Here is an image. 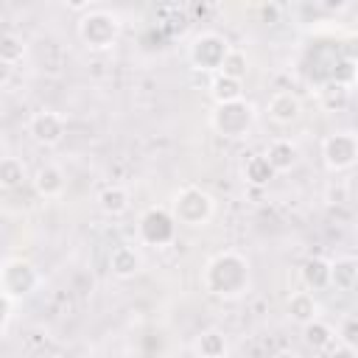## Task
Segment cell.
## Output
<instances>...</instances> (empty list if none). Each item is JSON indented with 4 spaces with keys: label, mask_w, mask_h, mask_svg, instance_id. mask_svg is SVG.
Masks as SVG:
<instances>
[{
    "label": "cell",
    "mask_w": 358,
    "mask_h": 358,
    "mask_svg": "<svg viewBox=\"0 0 358 358\" xmlns=\"http://www.w3.org/2000/svg\"><path fill=\"white\" fill-rule=\"evenodd\" d=\"M252 282V271H249V260L232 249H224L218 255H213L201 271V285L210 296L218 299H238L249 291Z\"/></svg>",
    "instance_id": "1"
},
{
    "label": "cell",
    "mask_w": 358,
    "mask_h": 358,
    "mask_svg": "<svg viewBox=\"0 0 358 358\" xmlns=\"http://www.w3.org/2000/svg\"><path fill=\"white\" fill-rule=\"evenodd\" d=\"M76 31L90 50H109L120 36V17L109 8H90L78 20Z\"/></svg>",
    "instance_id": "2"
},
{
    "label": "cell",
    "mask_w": 358,
    "mask_h": 358,
    "mask_svg": "<svg viewBox=\"0 0 358 358\" xmlns=\"http://www.w3.org/2000/svg\"><path fill=\"white\" fill-rule=\"evenodd\" d=\"M213 210H215L213 196L196 185L179 187L171 199V213L176 224H185V227H204L213 218Z\"/></svg>",
    "instance_id": "3"
},
{
    "label": "cell",
    "mask_w": 358,
    "mask_h": 358,
    "mask_svg": "<svg viewBox=\"0 0 358 358\" xmlns=\"http://www.w3.org/2000/svg\"><path fill=\"white\" fill-rule=\"evenodd\" d=\"M210 126L215 134L227 140H241L255 126V106L246 98L232 101V103H215L210 112Z\"/></svg>",
    "instance_id": "4"
},
{
    "label": "cell",
    "mask_w": 358,
    "mask_h": 358,
    "mask_svg": "<svg viewBox=\"0 0 358 358\" xmlns=\"http://www.w3.org/2000/svg\"><path fill=\"white\" fill-rule=\"evenodd\" d=\"M39 288V271L25 257H8L0 268V294L11 296L14 302H22Z\"/></svg>",
    "instance_id": "5"
},
{
    "label": "cell",
    "mask_w": 358,
    "mask_h": 358,
    "mask_svg": "<svg viewBox=\"0 0 358 358\" xmlns=\"http://www.w3.org/2000/svg\"><path fill=\"white\" fill-rule=\"evenodd\" d=\"M229 50H232V45L227 42V36H221L218 31H201L193 36V42L187 48V59L201 73H218Z\"/></svg>",
    "instance_id": "6"
},
{
    "label": "cell",
    "mask_w": 358,
    "mask_h": 358,
    "mask_svg": "<svg viewBox=\"0 0 358 358\" xmlns=\"http://www.w3.org/2000/svg\"><path fill=\"white\" fill-rule=\"evenodd\" d=\"M137 232L148 246H168L176 238V218L165 207H148L140 215Z\"/></svg>",
    "instance_id": "7"
},
{
    "label": "cell",
    "mask_w": 358,
    "mask_h": 358,
    "mask_svg": "<svg viewBox=\"0 0 358 358\" xmlns=\"http://www.w3.org/2000/svg\"><path fill=\"white\" fill-rule=\"evenodd\" d=\"M322 157L330 171H347L358 162V137L350 131L327 134L322 143Z\"/></svg>",
    "instance_id": "8"
},
{
    "label": "cell",
    "mask_w": 358,
    "mask_h": 358,
    "mask_svg": "<svg viewBox=\"0 0 358 358\" xmlns=\"http://www.w3.org/2000/svg\"><path fill=\"white\" fill-rule=\"evenodd\" d=\"M64 131H67V120H64V115H59L53 109L34 112L28 120V134L39 145H59L64 140Z\"/></svg>",
    "instance_id": "9"
},
{
    "label": "cell",
    "mask_w": 358,
    "mask_h": 358,
    "mask_svg": "<svg viewBox=\"0 0 358 358\" xmlns=\"http://www.w3.org/2000/svg\"><path fill=\"white\" fill-rule=\"evenodd\" d=\"M330 277H333V260L319 257V255L308 257L302 263V268H299V280H302V285L308 291H324V288H330Z\"/></svg>",
    "instance_id": "10"
},
{
    "label": "cell",
    "mask_w": 358,
    "mask_h": 358,
    "mask_svg": "<svg viewBox=\"0 0 358 358\" xmlns=\"http://www.w3.org/2000/svg\"><path fill=\"white\" fill-rule=\"evenodd\" d=\"M299 115H302V103H299V98L294 95V92H274L271 98H268V117L274 120V123H280V126H288V123H294V120H299Z\"/></svg>",
    "instance_id": "11"
},
{
    "label": "cell",
    "mask_w": 358,
    "mask_h": 358,
    "mask_svg": "<svg viewBox=\"0 0 358 358\" xmlns=\"http://www.w3.org/2000/svg\"><path fill=\"white\" fill-rule=\"evenodd\" d=\"M31 182H34V190L42 199H56V196L64 193V173H62L59 165H39Z\"/></svg>",
    "instance_id": "12"
},
{
    "label": "cell",
    "mask_w": 358,
    "mask_h": 358,
    "mask_svg": "<svg viewBox=\"0 0 358 358\" xmlns=\"http://www.w3.org/2000/svg\"><path fill=\"white\" fill-rule=\"evenodd\" d=\"M109 268H112L115 277L129 280L143 268V257L134 246H115L112 255H109Z\"/></svg>",
    "instance_id": "13"
},
{
    "label": "cell",
    "mask_w": 358,
    "mask_h": 358,
    "mask_svg": "<svg viewBox=\"0 0 358 358\" xmlns=\"http://www.w3.org/2000/svg\"><path fill=\"white\" fill-rule=\"evenodd\" d=\"M288 316L299 324H308L313 319H319V302L310 291H294L288 296Z\"/></svg>",
    "instance_id": "14"
},
{
    "label": "cell",
    "mask_w": 358,
    "mask_h": 358,
    "mask_svg": "<svg viewBox=\"0 0 358 358\" xmlns=\"http://www.w3.org/2000/svg\"><path fill=\"white\" fill-rule=\"evenodd\" d=\"M266 157H268L271 168H274L277 173H282V171H291V168L296 165L299 151H296V145H294L291 140H271L268 148H266Z\"/></svg>",
    "instance_id": "15"
},
{
    "label": "cell",
    "mask_w": 358,
    "mask_h": 358,
    "mask_svg": "<svg viewBox=\"0 0 358 358\" xmlns=\"http://www.w3.org/2000/svg\"><path fill=\"white\" fill-rule=\"evenodd\" d=\"M277 176V171L271 168L268 157L266 154H252L246 162H243V179L255 187H266L271 179Z\"/></svg>",
    "instance_id": "16"
},
{
    "label": "cell",
    "mask_w": 358,
    "mask_h": 358,
    "mask_svg": "<svg viewBox=\"0 0 358 358\" xmlns=\"http://www.w3.org/2000/svg\"><path fill=\"white\" fill-rule=\"evenodd\" d=\"M129 190L126 187H120V185H109V187H103L101 193H98V207H101V213H106V215H112V218H117V215H123L126 210H129Z\"/></svg>",
    "instance_id": "17"
},
{
    "label": "cell",
    "mask_w": 358,
    "mask_h": 358,
    "mask_svg": "<svg viewBox=\"0 0 358 358\" xmlns=\"http://www.w3.org/2000/svg\"><path fill=\"white\" fill-rule=\"evenodd\" d=\"M330 285L338 291H352L358 285V257H336Z\"/></svg>",
    "instance_id": "18"
},
{
    "label": "cell",
    "mask_w": 358,
    "mask_h": 358,
    "mask_svg": "<svg viewBox=\"0 0 358 358\" xmlns=\"http://www.w3.org/2000/svg\"><path fill=\"white\" fill-rule=\"evenodd\" d=\"M210 98H213L215 103L241 101V98H243V81H235V78H229V76L215 73L213 81H210Z\"/></svg>",
    "instance_id": "19"
},
{
    "label": "cell",
    "mask_w": 358,
    "mask_h": 358,
    "mask_svg": "<svg viewBox=\"0 0 358 358\" xmlns=\"http://www.w3.org/2000/svg\"><path fill=\"white\" fill-rule=\"evenodd\" d=\"M319 103H322L324 112H341L350 103V87H341V84L327 78L319 87Z\"/></svg>",
    "instance_id": "20"
},
{
    "label": "cell",
    "mask_w": 358,
    "mask_h": 358,
    "mask_svg": "<svg viewBox=\"0 0 358 358\" xmlns=\"http://www.w3.org/2000/svg\"><path fill=\"white\" fill-rule=\"evenodd\" d=\"M333 336H336L333 327L327 322H322V319H313V322L302 324V338H305V344L310 350H327V347H333Z\"/></svg>",
    "instance_id": "21"
},
{
    "label": "cell",
    "mask_w": 358,
    "mask_h": 358,
    "mask_svg": "<svg viewBox=\"0 0 358 358\" xmlns=\"http://www.w3.org/2000/svg\"><path fill=\"white\" fill-rule=\"evenodd\" d=\"M196 352L199 358H224L227 355V338L221 330H204L196 338Z\"/></svg>",
    "instance_id": "22"
},
{
    "label": "cell",
    "mask_w": 358,
    "mask_h": 358,
    "mask_svg": "<svg viewBox=\"0 0 358 358\" xmlns=\"http://www.w3.org/2000/svg\"><path fill=\"white\" fill-rule=\"evenodd\" d=\"M25 182V162L20 157H3L0 159V187L14 190Z\"/></svg>",
    "instance_id": "23"
},
{
    "label": "cell",
    "mask_w": 358,
    "mask_h": 358,
    "mask_svg": "<svg viewBox=\"0 0 358 358\" xmlns=\"http://www.w3.org/2000/svg\"><path fill=\"white\" fill-rule=\"evenodd\" d=\"M218 73H221V76H229V78H235V81H243L246 73H249V56H246L243 50L232 48V50L227 53V59H224V64H221Z\"/></svg>",
    "instance_id": "24"
},
{
    "label": "cell",
    "mask_w": 358,
    "mask_h": 358,
    "mask_svg": "<svg viewBox=\"0 0 358 358\" xmlns=\"http://www.w3.org/2000/svg\"><path fill=\"white\" fill-rule=\"evenodd\" d=\"M22 56H25V42L17 34H3V39H0V62L6 67H14L17 62H22Z\"/></svg>",
    "instance_id": "25"
},
{
    "label": "cell",
    "mask_w": 358,
    "mask_h": 358,
    "mask_svg": "<svg viewBox=\"0 0 358 358\" xmlns=\"http://www.w3.org/2000/svg\"><path fill=\"white\" fill-rule=\"evenodd\" d=\"M330 81L341 84V87H352L358 81V62L352 59H338L330 70Z\"/></svg>",
    "instance_id": "26"
},
{
    "label": "cell",
    "mask_w": 358,
    "mask_h": 358,
    "mask_svg": "<svg viewBox=\"0 0 358 358\" xmlns=\"http://www.w3.org/2000/svg\"><path fill=\"white\" fill-rule=\"evenodd\" d=\"M338 338L341 344L358 350V316H344L341 324H338Z\"/></svg>",
    "instance_id": "27"
},
{
    "label": "cell",
    "mask_w": 358,
    "mask_h": 358,
    "mask_svg": "<svg viewBox=\"0 0 358 358\" xmlns=\"http://www.w3.org/2000/svg\"><path fill=\"white\" fill-rule=\"evenodd\" d=\"M255 11H257V20L268 22V25L280 22V17H282V6H277V3H260Z\"/></svg>",
    "instance_id": "28"
},
{
    "label": "cell",
    "mask_w": 358,
    "mask_h": 358,
    "mask_svg": "<svg viewBox=\"0 0 358 358\" xmlns=\"http://www.w3.org/2000/svg\"><path fill=\"white\" fill-rule=\"evenodd\" d=\"M0 305H3V322H0V333L6 336V333H8V327H11V316H14V299L0 294Z\"/></svg>",
    "instance_id": "29"
},
{
    "label": "cell",
    "mask_w": 358,
    "mask_h": 358,
    "mask_svg": "<svg viewBox=\"0 0 358 358\" xmlns=\"http://www.w3.org/2000/svg\"><path fill=\"white\" fill-rule=\"evenodd\" d=\"M327 358H358V352L352 347H347V344H336V347H330Z\"/></svg>",
    "instance_id": "30"
},
{
    "label": "cell",
    "mask_w": 358,
    "mask_h": 358,
    "mask_svg": "<svg viewBox=\"0 0 358 358\" xmlns=\"http://www.w3.org/2000/svg\"><path fill=\"white\" fill-rule=\"evenodd\" d=\"M271 358H299V355H296L294 350H280V352H274Z\"/></svg>",
    "instance_id": "31"
},
{
    "label": "cell",
    "mask_w": 358,
    "mask_h": 358,
    "mask_svg": "<svg viewBox=\"0 0 358 358\" xmlns=\"http://www.w3.org/2000/svg\"><path fill=\"white\" fill-rule=\"evenodd\" d=\"M355 235H358V221H355Z\"/></svg>",
    "instance_id": "32"
},
{
    "label": "cell",
    "mask_w": 358,
    "mask_h": 358,
    "mask_svg": "<svg viewBox=\"0 0 358 358\" xmlns=\"http://www.w3.org/2000/svg\"><path fill=\"white\" fill-rule=\"evenodd\" d=\"M224 358H227V355H224Z\"/></svg>",
    "instance_id": "33"
}]
</instances>
